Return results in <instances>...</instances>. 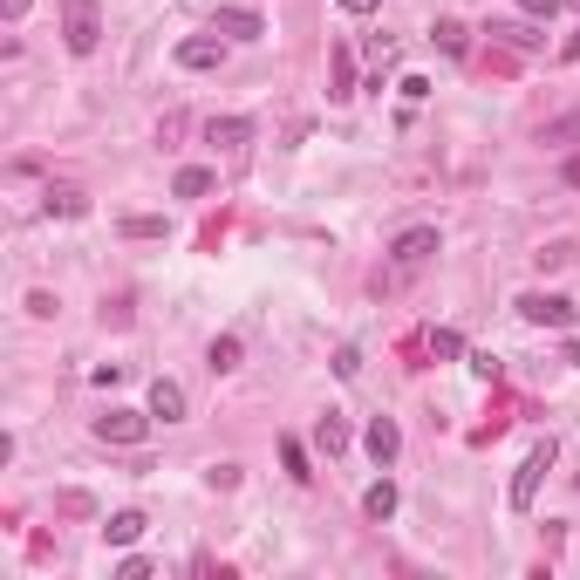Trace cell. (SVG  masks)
I'll list each match as a JSON object with an SVG mask.
<instances>
[{
    "instance_id": "obj_1",
    "label": "cell",
    "mask_w": 580,
    "mask_h": 580,
    "mask_svg": "<svg viewBox=\"0 0 580 580\" xmlns=\"http://www.w3.org/2000/svg\"><path fill=\"white\" fill-rule=\"evenodd\" d=\"M62 41H69V55H96V41H103V7H96V0H69V7H62Z\"/></svg>"
},
{
    "instance_id": "obj_2",
    "label": "cell",
    "mask_w": 580,
    "mask_h": 580,
    "mask_svg": "<svg viewBox=\"0 0 580 580\" xmlns=\"http://www.w3.org/2000/svg\"><path fill=\"white\" fill-rule=\"evenodd\" d=\"M553 458H560V444H553V437L526 451V464H519V478H512V512H533V499H540V478L553 471Z\"/></svg>"
},
{
    "instance_id": "obj_3",
    "label": "cell",
    "mask_w": 580,
    "mask_h": 580,
    "mask_svg": "<svg viewBox=\"0 0 580 580\" xmlns=\"http://www.w3.org/2000/svg\"><path fill=\"white\" fill-rule=\"evenodd\" d=\"M519 314L533 321V328H574V301L567 294H519Z\"/></svg>"
},
{
    "instance_id": "obj_4",
    "label": "cell",
    "mask_w": 580,
    "mask_h": 580,
    "mask_svg": "<svg viewBox=\"0 0 580 580\" xmlns=\"http://www.w3.org/2000/svg\"><path fill=\"white\" fill-rule=\"evenodd\" d=\"M96 437L103 444H144L151 437V410H110V417H96Z\"/></svg>"
},
{
    "instance_id": "obj_5",
    "label": "cell",
    "mask_w": 580,
    "mask_h": 580,
    "mask_svg": "<svg viewBox=\"0 0 580 580\" xmlns=\"http://www.w3.org/2000/svg\"><path fill=\"white\" fill-rule=\"evenodd\" d=\"M389 253H396V273H417L430 253H437V226H410L396 246H389Z\"/></svg>"
},
{
    "instance_id": "obj_6",
    "label": "cell",
    "mask_w": 580,
    "mask_h": 580,
    "mask_svg": "<svg viewBox=\"0 0 580 580\" xmlns=\"http://www.w3.org/2000/svg\"><path fill=\"white\" fill-rule=\"evenodd\" d=\"M212 35H232V41H260V35H267V21H260L253 7H212Z\"/></svg>"
},
{
    "instance_id": "obj_7",
    "label": "cell",
    "mask_w": 580,
    "mask_h": 580,
    "mask_svg": "<svg viewBox=\"0 0 580 580\" xmlns=\"http://www.w3.org/2000/svg\"><path fill=\"white\" fill-rule=\"evenodd\" d=\"M355 96V55H348V41L328 48V103H348Z\"/></svg>"
},
{
    "instance_id": "obj_8",
    "label": "cell",
    "mask_w": 580,
    "mask_h": 580,
    "mask_svg": "<svg viewBox=\"0 0 580 580\" xmlns=\"http://www.w3.org/2000/svg\"><path fill=\"white\" fill-rule=\"evenodd\" d=\"M219 62H226V48H219L212 35H185L178 41V69H219Z\"/></svg>"
},
{
    "instance_id": "obj_9",
    "label": "cell",
    "mask_w": 580,
    "mask_h": 580,
    "mask_svg": "<svg viewBox=\"0 0 580 580\" xmlns=\"http://www.w3.org/2000/svg\"><path fill=\"white\" fill-rule=\"evenodd\" d=\"M151 417H164V424H178V417H185V383L157 376V383H151Z\"/></svg>"
},
{
    "instance_id": "obj_10",
    "label": "cell",
    "mask_w": 580,
    "mask_h": 580,
    "mask_svg": "<svg viewBox=\"0 0 580 580\" xmlns=\"http://www.w3.org/2000/svg\"><path fill=\"white\" fill-rule=\"evenodd\" d=\"M362 444H369V458H376V464H396V451H403V430L389 424V417H376V424H369V437H362Z\"/></svg>"
},
{
    "instance_id": "obj_11",
    "label": "cell",
    "mask_w": 580,
    "mask_h": 580,
    "mask_svg": "<svg viewBox=\"0 0 580 580\" xmlns=\"http://www.w3.org/2000/svg\"><path fill=\"white\" fill-rule=\"evenodd\" d=\"M144 526H151V519H144V512L130 505V512H110V526H103V540H110V546H137V540H144Z\"/></svg>"
},
{
    "instance_id": "obj_12",
    "label": "cell",
    "mask_w": 580,
    "mask_h": 580,
    "mask_svg": "<svg viewBox=\"0 0 580 580\" xmlns=\"http://www.w3.org/2000/svg\"><path fill=\"white\" fill-rule=\"evenodd\" d=\"M396 505H403V492H396V485H389V478H376V485H369V492H362V512H369V519H376V526H383V519H396Z\"/></svg>"
},
{
    "instance_id": "obj_13",
    "label": "cell",
    "mask_w": 580,
    "mask_h": 580,
    "mask_svg": "<svg viewBox=\"0 0 580 580\" xmlns=\"http://www.w3.org/2000/svg\"><path fill=\"white\" fill-rule=\"evenodd\" d=\"M205 137H212V144H226V151H239V144H253V123H246V116H212V123H205Z\"/></svg>"
},
{
    "instance_id": "obj_14",
    "label": "cell",
    "mask_w": 580,
    "mask_h": 580,
    "mask_svg": "<svg viewBox=\"0 0 580 580\" xmlns=\"http://www.w3.org/2000/svg\"><path fill=\"white\" fill-rule=\"evenodd\" d=\"M280 464H287L294 485H314V464H308V444L301 437H280Z\"/></svg>"
},
{
    "instance_id": "obj_15",
    "label": "cell",
    "mask_w": 580,
    "mask_h": 580,
    "mask_svg": "<svg viewBox=\"0 0 580 580\" xmlns=\"http://www.w3.org/2000/svg\"><path fill=\"white\" fill-rule=\"evenodd\" d=\"M239 355H246V342H239V335H212V348H205L212 376H226V369H239Z\"/></svg>"
},
{
    "instance_id": "obj_16",
    "label": "cell",
    "mask_w": 580,
    "mask_h": 580,
    "mask_svg": "<svg viewBox=\"0 0 580 580\" xmlns=\"http://www.w3.org/2000/svg\"><path fill=\"white\" fill-rule=\"evenodd\" d=\"M314 444H321L328 458H342V451H348V424H342V417H335V410H328V417L314 424Z\"/></svg>"
},
{
    "instance_id": "obj_17",
    "label": "cell",
    "mask_w": 580,
    "mask_h": 580,
    "mask_svg": "<svg viewBox=\"0 0 580 580\" xmlns=\"http://www.w3.org/2000/svg\"><path fill=\"white\" fill-rule=\"evenodd\" d=\"M171 192H178V198H205V192H212V171H205V164H185V171L171 178Z\"/></svg>"
},
{
    "instance_id": "obj_18",
    "label": "cell",
    "mask_w": 580,
    "mask_h": 580,
    "mask_svg": "<svg viewBox=\"0 0 580 580\" xmlns=\"http://www.w3.org/2000/svg\"><path fill=\"white\" fill-rule=\"evenodd\" d=\"M48 212H55V219H82V212H89V198H82L76 185H55V192H48Z\"/></svg>"
},
{
    "instance_id": "obj_19",
    "label": "cell",
    "mask_w": 580,
    "mask_h": 580,
    "mask_svg": "<svg viewBox=\"0 0 580 580\" xmlns=\"http://www.w3.org/2000/svg\"><path fill=\"white\" fill-rule=\"evenodd\" d=\"M430 41H437L444 55H464V48H471V35H464V21H437V28H430Z\"/></svg>"
},
{
    "instance_id": "obj_20",
    "label": "cell",
    "mask_w": 580,
    "mask_h": 580,
    "mask_svg": "<svg viewBox=\"0 0 580 580\" xmlns=\"http://www.w3.org/2000/svg\"><path fill=\"white\" fill-rule=\"evenodd\" d=\"M430 355L458 362V355H464V335H458V328H430Z\"/></svg>"
},
{
    "instance_id": "obj_21",
    "label": "cell",
    "mask_w": 580,
    "mask_h": 580,
    "mask_svg": "<svg viewBox=\"0 0 580 580\" xmlns=\"http://www.w3.org/2000/svg\"><path fill=\"white\" fill-rule=\"evenodd\" d=\"M540 137H546V144H574V137H580V110H574V116H553Z\"/></svg>"
},
{
    "instance_id": "obj_22",
    "label": "cell",
    "mask_w": 580,
    "mask_h": 580,
    "mask_svg": "<svg viewBox=\"0 0 580 580\" xmlns=\"http://www.w3.org/2000/svg\"><path fill=\"white\" fill-rule=\"evenodd\" d=\"M335 376H342V383H355V376H362V348H355V342L335 348Z\"/></svg>"
},
{
    "instance_id": "obj_23",
    "label": "cell",
    "mask_w": 580,
    "mask_h": 580,
    "mask_svg": "<svg viewBox=\"0 0 580 580\" xmlns=\"http://www.w3.org/2000/svg\"><path fill=\"white\" fill-rule=\"evenodd\" d=\"M123 232H130V239H157V232H164V219H151V212H130V219H123Z\"/></svg>"
},
{
    "instance_id": "obj_24",
    "label": "cell",
    "mask_w": 580,
    "mask_h": 580,
    "mask_svg": "<svg viewBox=\"0 0 580 580\" xmlns=\"http://www.w3.org/2000/svg\"><path fill=\"white\" fill-rule=\"evenodd\" d=\"M533 260H540V267H567V260H574V246H567V239H560V246H540V253H533Z\"/></svg>"
},
{
    "instance_id": "obj_25",
    "label": "cell",
    "mask_w": 580,
    "mask_h": 580,
    "mask_svg": "<svg viewBox=\"0 0 580 580\" xmlns=\"http://www.w3.org/2000/svg\"><path fill=\"white\" fill-rule=\"evenodd\" d=\"M492 35H505L512 48H540V28H492Z\"/></svg>"
},
{
    "instance_id": "obj_26",
    "label": "cell",
    "mask_w": 580,
    "mask_h": 580,
    "mask_svg": "<svg viewBox=\"0 0 580 580\" xmlns=\"http://www.w3.org/2000/svg\"><path fill=\"white\" fill-rule=\"evenodd\" d=\"M519 14H533V21H553V14H560V0H519Z\"/></svg>"
},
{
    "instance_id": "obj_27",
    "label": "cell",
    "mask_w": 580,
    "mask_h": 580,
    "mask_svg": "<svg viewBox=\"0 0 580 580\" xmlns=\"http://www.w3.org/2000/svg\"><path fill=\"white\" fill-rule=\"evenodd\" d=\"M116 580H151V560H137V553H130V560L116 567Z\"/></svg>"
},
{
    "instance_id": "obj_28",
    "label": "cell",
    "mask_w": 580,
    "mask_h": 580,
    "mask_svg": "<svg viewBox=\"0 0 580 580\" xmlns=\"http://www.w3.org/2000/svg\"><path fill=\"white\" fill-rule=\"evenodd\" d=\"M28 314H41V321H48V314H55V294H48V287H35V294H28Z\"/></svg>"
},
{
    "instance_id": "obj_29",
    "label": "cell",
    "mask_w": 580,
    "mask_h": 580,
    "mask_svg": "<svg viewBox=\"0 0 580 580\" xmlns=\"http://www.w3.org/2000/svg\"><path fill=\"white\" fill-rule=\"evenodd\" d=\"M560 178H567V185H574V192H580V151L567 157V164H560Z\"/></svg>"
},
{
    "instance_id": "obj_30",
    "label": "cell",
    "mask_w": 580,
    "mask_h": 580,
    "mask_svg": "<svg viewBox=\"0 0 580 580\" xmlns=\"http://www.w3.org/2000/svg\"><path fill=\"white\" fill-rule=\"evenodd\" d=\"M28 7H35V0H0V14H7V21H21Z\"/></svg>"
},
{
    "instance_id": "obj_31",
    "label": "cell",
    "mask_w": 580,
    "mask_h": 580,
    "mask_svg": "<svg viewBox=\"0 0 580 580\" xmlns=\"http://www.w3.org/2000/svg\"><path fill=\"white\" fill-rule=\"evenodd\" d=\"M342 14H376V0H342Z\"/></svg>"
},
{
    "instance_id": "obj_32",
    "label": "cell",
    "mask_w": 580,
    "mask_h": 580,
    "mask_svg": "<svg viewBox=\"0 0 580 580\" xmlns=\"http://www.w3.org/2000/svg\"><path fill=\"white\" fill-rule=\"evenodd\" d=\"M574 7H580V0H574Z\"/></svg>"
}]
</instances>
